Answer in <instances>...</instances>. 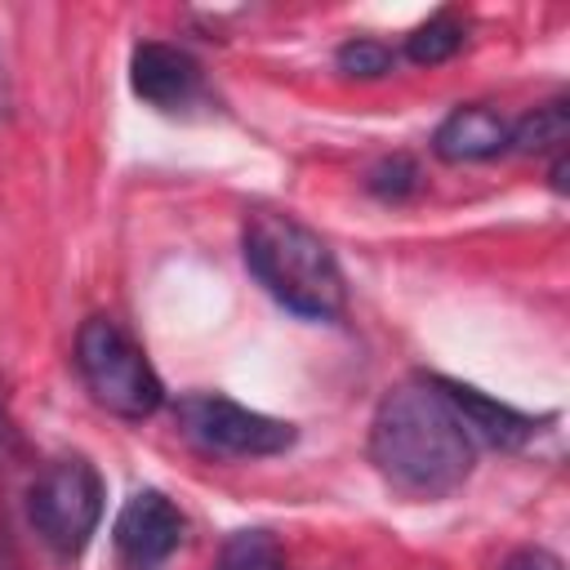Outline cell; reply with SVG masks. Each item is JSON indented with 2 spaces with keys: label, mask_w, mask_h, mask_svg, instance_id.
<instances>
[{
  "label": "cell",
  "mask_w": 570,
  "mask_h": 570,
  "mask_svg": "<svg viewBox=\"0 0 570 570\" xmlns=\"http://www.w3.org/2000/svg\"><path fill=\"white\" fill-rule=\"evenodd\" d=\"M476 441L441 379H405L370 419V463L405 499H445L472 476Z\"/></svg>",
  "instance_id": "1"
},
{
  "label": "cell",
  "mask_w": 570,
  "mask_h": 570,
  "mask_svg": "<svg viewBox=\"0 0 570 570\" xmlns=\"http://www.w3.org/2000/svg\"><path fill=\"white\" fill-rule=\"evenodd\" d=\"M240 254L254 281L303 321H338L347 307V285L334 249L294 214L254 209L240 227Z\"/></svg>",
  "instance_id": "2"
},
{
  "label": "cell",
  "mask_w": 570,
  "mask_h": 570,
  "mask_svg": "<svg viewBox=\"0 0 570 570\" xmlns=\"http://www.w3.org/2000/svg\"><path fill=\"white\" fill-rule=\"evenodd\" d=\"M76 370L89 396L120 419H147L165 401V383L142 356V347L111 321V316H89L76 330Z\"/></svg>",
  "instance_id": "3"
},
{
  "label": "cell",
  "mask_w": 570,
  "mask_h": 570,
  "mask_svg": "<svg viewBox=\"0 0 570 570\" xmlns=\"http://www.w3.org/2000/svg\"><path fill=\"white\" fill-rule=\"evenodd\" d=\"M27 521L40 534V543L71 561L89 548L98 521H102V476L85 454H58L49 459L31 485H27Z\"/></svg>",
  "instance_id": "4"
},
{
  "label": "cell",
  "mask_w": 570,
  "mask_h": 570,
  "mask_svg": "<svg viewBox=\"0 0 570 570\" xmlns=\"http://www.w3.org/2000/svg\"><path fill=\"white\" fill-rule=\"evenodd\" d=\"M174 419L187 441H196L209 454H232V459H267L294 445V423L258 414L240 401H227L218 392H187L174 405Z\"/></svg>",
  "instance_id": "5"
},
{
  "label": "cell",
  "mask_w": 570,
  "mask_h": 570,
  "mask_svg": "<svg viewBox=\"0 0 570 570\" xmlns=\"http://www.w3.org/2000/svg\"><path fill=\"white\" fill-rule=\"evenodd\" d=\"M111 543L125 570H156L183 543V512L160 490H134L116 512Z\"/></svg>",
  "instance_id": "6"
},
{
  "label": "cell",
  "mask_w": 570,
  "mask_h": 570,
  "mask_svg": "<svg viewBox=\"0 0 570 570\" xmlns=\"http://www.w3.org/2000/svg\"><path fill=\"white\" fill-rule=\"evenodd\" d=\"M129 89L156 111H187L200 98L205 80L187 49L165 40H142L129 53Z\"/></svg>",
  "instance_id": "7"
},
{
  "label": "cell",
  "mask_w": 570,
  "mask_h": 570,
  "mask_svg": "<svg viewBox=\"0 0 570 570\" xmlns=\"http://www.w3.org/2000/svg\"><path fill=\"white\" fill-rule=\"evenodd\" d=\"M508 120L494 111V107H481V102H468V107H454L436 134H432V151L450 165H463V160H490L499 151H508Z\"/></svg>",
  "instance_id": "8"
},
{
  "label": "cell",
  "mask_w": 570,
  "mask_h": 570,
  "mask_svg": "<svg viewBox=\"0 0 570 570\" xmlns=\"http://www.w3.org/2000/svg\"><path fill=\"white\" fill-rule=\"evenodd\" d=\"M441 387L450 392L454 410L463 414L472 441H490L499 450H512V445L534 436V419L530 414H521V410H512V405H503V401H494V396H485L476 387H463L454 379H441Z\"/></svg>",
  "instance_id": "9"
},
{
  "label": "cell",
  "mask_w": 570,
  "mask_h": 570,
  "mask_svg": "<svg viewBox=\"0 0 570 570\" xmlns=\"http://www.w3.org/2000/svg\"><path fill=\"white\" fill-rule=\"evenodd\" d=\"M566 134H570L566 102H543V107L525 111V116L508 129V151H521V156L561 151V147H566Z\"/></svg>",
  "instance_id": "10"
},
{
  "label": "cell",
  "mask_w": 570,
  "mask_h": 570,
  "mask_svg": "<svg viewBox=\"0 0 570 570\" xmlns=\"http://www.w3.org/2000/svg\"><path fill=\"white\" fill-rule=\"evenodd\" d=\"M459 49H463V22L450 9L432 13L428 22H419L410 31V40H405V58L419 62V67H436V62L454 58Z\"/></svg>",
  "instance_id": "11"
},
{
  "label": "cell",
  "mask_w": 570,
  "mask_h": 570,
  "mask_svg": "<svg viewBox=\"0 0 570 570\" xmlns=\"http://www.w3.org/2000/svg\"><path fill=\"white\" fill-rule=\"evenodd\" d=\"M214 570H285V557L267 530H236L223 543Z\"/></svg>",
  "instance_id": "12"
},
{
  "label": "cell",
  "mask_w": 570,
  "mask_h": 570,
  "mask_svg": "<svg viewBox=\"0 0 570 570\" xmlns=\"http://www.w3.org/2000/svg\"><path fill=\"white\" fill-rule=\"evenodd\" d=\"M392 49L383 45V40H365V36H356V40H347L343 49H338V67L347 71V76H383V71H392Z\"/></svg>",
  "instance_id": "13"
},
{
  "label": "cell",
  "mask_w": 570,
  "mask_h": 570,
  "mask_svg": "<svg viewBox=\"0 0 570 570\" xmlns=\"http://www.w3.org/2000/svg\"><path fill=\"white\" fill-rule=\"evenodd\" d=\"M370 187L379 191V196H405V191H414L419 187V169L405 160V156H392V160H383L374 174H370Z\"/></svg>",
  "instance_id": "14"
},
{
  "label": "cell",
  "mask_w": 570,
  "mask_h": 570,
  "mask_svg": "<svg viewBox=\"0 0 570 570\" xmlns=\"http://www.w3.org/2000/svg\"><path fill=\"white\" fill-rule=\"evenodd\" d=\"M499 570H561V561H557L548 548H521V552H512Z\"/></svg>",
  "instance_id": "15"
},
{
  "label": "cell",
  "mask_w": 570,
  "mask_h": 570,
  "mask_svg": "<svg viewBox=\"0 0 570 570\" xmlns=\"http://www.w3.org/2000/svg\"><path fill=\"white\" fill-rule=\"evenodd\" d=\"M0 111H4V80H0Z\"/></svg>",
  "instance_id": "16"
}]
</instances>
